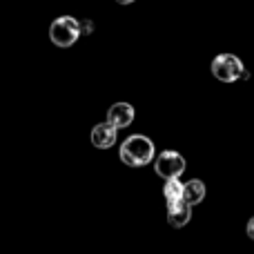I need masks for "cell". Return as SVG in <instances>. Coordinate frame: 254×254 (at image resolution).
Wrapping results in <instances>:
<instances>
[{"label": "cell", "mask_w": 254, "mask_h": 254, "mask_svg": "<svg viewBox=\"0 0 254 254\" xmlns=\"http://www.w3.org/2000/svg\"><path fill=\"white\" fill-rule=\"evenodd\" d=\"M119 156L127 167H143L154 161V143L147 136L134 134L125 138V143L121 145Z\"/></svg>", "instance_id": "6da1fadb"}, {"label": "cell", "mask_w": 254, "mask_h": 254, "mask_svg": "<svg viewBox=\"0 0 254 254\" xmlns=\"http://www.w3.org/2000/svg\"><path fill=\"white\" fill-rule=\"evenodd\" d=\"M80 34H83L80 22L74 16H61L49 25V40L56 47H71L80 38Z\"/></svg>", "instance_id": "7a4b0ae2"}, {"label": "cell", "mask_w": 254, "mask_h": 254, "mask_svg": "<svg viewBox=\"0 0 254 254\" xmlns=\"http://www.w3.org/2000/svg\"><path fill=\"white\" fill-rule=\"evenodd\" d=\"M212 74L214 78H219L221 83H234L239 78H250V74L246 71L241 58L234 54H219L212 61Z\"/></svg>", "instance_id": "3957f363"}, {"label": "cell", "mask_w": 254, "mask_h": 254, "mask_svg": "<svg viewBox=\"0 0 254 254\" xmlns=\"http://www.w3.org/2000/svg\"><path fill=\"white\" fill-rule=\"evenodd\" d=\"M154 172L165 181L181 179V174L185 172V158L179 152H172V149L161 152V156H156V161H154Z\"/></svg>", "instance_id": "277c9868"}, {"label": "cell", "mask_w": 254, "mask_h": 254, "mask_svg": "<svg viewBox=\"0 0 254 254\" xmlns=\"http://www.w3.org/2000/svg\"><path fill=\"white\" fill-rule=\"evenodd\" d=\"M192 207L194 205H190V203L185 201V196L167 201V221H170L172 228H183V225H188L190 216H192Z\"/></svg>", "instance_id": "5b68a950"}, {"label": "cell", "mask_w": 254, "mask_h": 254, "mask_svg": "<svg viewBox=\"0 0 254 254\" xmlns=\"http://www.w3.org/2000/svg\"><path fill=\"white\" fill-rule=\"evenodd\" d=\"M116 136H119V127H114L110 121H105V123H98L92 129V143L98 149H110L116 143Z\"/></svg>", "instance_id": "8992f818"}, {"label": "cell", "mask_w": 254, "mask_h": 254, "mask_svg": "<svg viewBox=\"0 0 254 254\" xmlns=\"http://www.w3.org/2000/svg\"><path fill=\"white\" fill-rule=\"evenodd\" d=\"M107 121H110L114 127L123 129V127H129L131 121H134V107L129 103H114L107 112Z\"/></svg>", "instance_id": "52a82bcc"}, {"label": "cell", "mask_w": 254, "mask_h": 254, "mask_svg": "<svg viewBox=\"0 0 254 254\" xmlns=\"http://www.w3.org/2000/svg\"><path fill=\"white\" fill-rule=\"evenodd\" d=\"M185 201L190 203V205H198V203L205 198V183L198 179H192L185 183Z\"/></svg>", "instance_id": "ba28073f"}, {"label": "cell", "mask_w": 254, "mask_h": 254, "mask_svg": "<svg viewBox=\"0 0 254 254\" xmlns=\"http://www.w3.org/2000/svg\"><path fill=\"white\" fill-rule=\"evenodd\" d=\"M163 194H165V201H172V198H181L185 194V183H181V179H170L163 188Z\"/></svg>", "instance_id": "9c48e42d"}, {"label": "cell", "mask_w": 254, "mask_h": 254, "mask_svg": "<svg viewBox=\"0 0 254 254\" xmlns=\"http://www.w3.org/2000/svg\"><path fill=\"white\" fill-rule=\"evenodd\" d=\"M246 232H248V237H250L252 241H254V216H252L250 221H248V225H246Z\"/></svg>", "instance_id": "30bf717a"}, {"label": "cell", "mask_w": 254, "mask_h": 254, "mask_svg": "<svg viewBox=\"0 0 254 254\" xmlns=\"http://www.w3.org/2000/svg\"><path fill=\"white\" fill-rule=\"evenodd\" d=\"M80 29H83V34H89L94 29V25L92 22H80Z\"/></svg>", "instance_id": "8fae6325"}, {"label": "cell", "mask_w": 254, "mask_h": 254, "mask_svg": "<svg viewBox=\"0 0 254 254\" xmlns=\"http://www.w3.org/2000/svg\"><path fill=\"white\" fill-rule=\"evenodd\" d=\"M116 2H119V4H131L134 0H116Z\"/></svg>", "instance_id": "7c38bea8"}]
</instances>
